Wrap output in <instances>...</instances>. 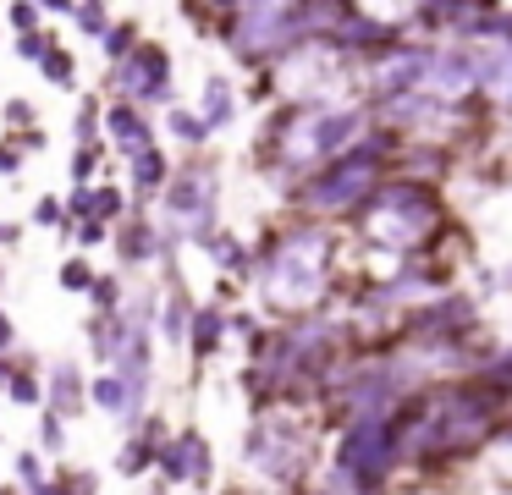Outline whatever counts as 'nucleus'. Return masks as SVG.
<instances>
[{
	"label": "nucleus",
	"instance_id": "f257e3e1",
	"mask_svg": "<svg viewBox=\"0 0 512 495\" xmlns=\"http://www.w3.org/2000/svg\"><path fill=\"white\" fill-rule=\"evenodd\" d=\"M254 281L270 314H309L331 281V231L320 220H292L259 248Z\"/></svg>",
	"mask_w": 512,
	"mask_h": 495
},
{
	"label": "nucleus",
	"instance_id": "f03ea898",
	"mask_svg": "<svg viewBox=\"0 0 512 495\" xmlns=\"http://www.w3.org/2000/svg\"><path fill=\"white\" fill-rule=\"evenodd\" d=\"M149 220L160 226V237L177 248H199L215 226H221V165L204 154H188L182 165H171L166 187L149 198Z\"/></svg>",
	"mask_w": 512,
	"mask_h": 495
},
{
	"label": "nucleus",
	"instance_id": "7ed1b4c3",
	"mask_svg": "<svg viewBox=\"0 0 512 495\" xmlns=\"http://www.w3.org/2000/svg\"><path fill=\"white\" fill-rule=\"evenodd\" d=\"M435 220H441V204H435V193L424 182H413V176L380 182L375 193L358 204V231H364L369 242H380V248H391V253H408L413 242H424L435 231Z\"/></svg>",
	"mask_w": 512,
	"mask_h": 495
},
{
	"label": "nucleus",
	"instance_id": "20e7f679",
	"mask_svg": "<svg viewBox=\"0 0 512 495\" xmlns=\"http://www.w3.org/2000/svg\"><path fill=\"white\" fill-rule=\"evenodd\" d=\"M100 99H133V105L144 110H171L182 99L177 88V61H171V44L166 39H138L133 50L122 55V61H105V77L100 88H94Z\"/></svg>",
	"mask_w": 512,
	"mask_h": 495
},
{
	"label": "nucleus",
	"instance_id": "39448f33",
	"mask_svg": "<svg viewBox=\"0 0 512 495\" xmlns=\"http://www.w3.org/2000/svg\"><path fill=\"white\" fill-rule=\"evenodd\" d=\"M243 462L265 484H292V479H303V468H309V435L298 429V418H292L287 407H265V413L248 424Z\"/></svg>",
	"mask_w": 512,
	"mask_h": 495
},
{
	"label": "nucleus",
	"instance_id": "423d86ee",
	"mask_svg": "<svg viewBox=\"0 0 512 495\" xmlns=\"http://www.w3.org/2000/svg\"><path fill=\"white\" fill-rule=\"evenodd\" d=\"M111 248L122 270H149V264H177V242L160 237V226L149 220V209H127L122 220L111 226Z\"/></svg>",
	"mask_w": 512,
	"mask_h": 495
},
{
	"label": "nucleus",
	"instance_id": "0eeeda50",
	"mask_svg": "<svg viewBox=\"0 0 512 495\" xmlns=\"http://www.w3.org/2000/svg\"><path fill=\"white\" fill-rule=\"evenodd\" d=\"M100 132H105V149H111L116 160H127V154L160 143V116H155V110H144V105H133V99H105Z\"/></svg>",
	"mask_w": 512,
	"mask_h": 495
},
{
	"label": "nucleus",
	"instance_id": "6e6552de",
	"mask_svg": "<svg viewBox=\"0 0 512 495\" xmlns=\"http://www.w3.org/2000/svg\"><path fill=\"white\" fill-rule=\"evenodd\" d=\"M155 468H160V479H166V484H210L215 479L210 440H204L199 429H182V435H171L166 446H160Z\"/></svg>",
	"mask_w": 512,
	"mask_h": 495
},
{
	"label": "nucleus",
	"instance_id": "1a4fd4ad",
	"mask_svg": "<svg viewBox=\"0 0 512 495\" xmlns=\"http://www.w3.org/2000/svg\"><path fill=\"white\" fill-rule=\"evenodd\" d=\"M171 440V429H166V418L160 413H144L133 424V435H127V446L116 451V473H127V479H138V473H149L155 468V457H160V446Z\"/></svg>",
	"mask_w": 512,
	"mask_h": 495
},
{
	"label": "nucleus",
	"instance_id": "9d476101",
	"mask_svg": "<svg viewBox=\"0 0 512 495\" xmlns=\"http://www.w3.org/2000/svg\"><path fill=\"white\" fill-rule=\"evenodd\" d=\"M127 193H133V209H149V198L166 187V176H171V149L166 143H149V149H138V154H127Z\"/></svg>",
	"mask_w": 512,
	"mask_h": 495
},
{
	"label": "nucleus",
	"instance_id": "9b49d317",
	"mask_svg": "<svg viewBox=\"0 0 512 495\" xmlns=\"http://www.w3.org/2000/svg\"><path fill=\"white\" fill-rule=\"evenodd\" d=\"M193 110H199L204 121H210V132H232L237 116H243V94H237V77L226 72H210L199 83V99H193Z\"/></svg>",
	"mask_w": 512,
	"mask_h": 495
},
{
	"label": "nucleus",
	"instance_id": "f8f14e48",
	"mask_svg": "<svg viewBox=\"0 0 512 495\" xmlns=\"http://www.w3.org/2000/svg\"><path fill=\"white\" fill-rule=\"evenodd\" d=\"M45 407H50V413H61V418H78L83 407H89V374H83L78 358H61L56 369H50Z\"/></svg>",
	"mask_w": 512,
	"mask_h": 495
},
{
	"label": "nucleus",
	"instance_id": "ddd939ff",
	"mask_svg": "<svg viewBox=\"0 0 512 495\" xmlns=\"http://www.w3.org/2000/svg\"><path fill=\"white\" fill-rule=\"evenodd\" d=\"M182 347L193 352V358H215V352L226 347V308L221 303H193L188 308V330H182Z\"/></svg>",
	"mask_w": 512,
	"mask_h": 495
},
{
	"label": "nucleus",
	"instance_id": "4468645a",
	"mask_svg": "<svg viewBox=\"0 0 512 495\" xmlns=\"http://www.w3.org/2000/svg\"><path fill=\"white\" fill-rule=\"evenodd\" d=\"M160 138H171L182 154H204L215 143V132H210V121H204L188 99H177L171 110H160Z\"/></svg>",
	"mask_w": 512,
	"mask_h": 495
},
{
	"label": "nucleus",
	"instance_id": "2eb2a0df",
	"mask_svg": "<svg viewBox=\"0 0 512 495\" xmlns=\"http://www.w3.org/2000/svg\"><path fill=\"white\" fill-rule=\"evenodd\" d=\"M89 407H100L105 418H122L127 429H133L138 418L149 413V407H138V402H133V391H127V380H122L116 369H100V374L89 380Z\"/></svg>",
	"mask_w": 512,
	"mask_h": 495
},
{
	"label": "nucleus",
	"instance_id": "dca6fc26",
	"mask_svg": "<svg viewBox=\"0 0 512 495\" xmlns=\"http://www.w3.org/2000/svg\"><path fill=\"white\" fill-rule=\"evenodd\" d=\"M127 336H133V319H127L122 308H116V314H89V352H94L100 369H111V363L122 358Z\"/></svg>",
	"mask_w": 512,
	"mask_h": 495
},
{
	"label": "nucleus",
	"instance_id": "f3484780",
	"mask_svg": "<svg viewBox=\"0 0 512 495\" xmlns=\"http://www.w3.org/2000/svg\"><path fill=\"white\" fill-rule=\"evenodd\" d=\"M199 248L215 259V270H221V275H237V281H254V253H248V248H243V242H237L226 226H215L210 237L199 242Z\"/></svg>",
	"mask_w": 512,
	"mask_h": 495
},
{
	"label": "nucleus",
	"instance_id": "a211bd4d",
	"mask_svg": "<svg viewBox=\"0 0 512 495\" xmlns=\"http://www.w3.org/2000/svg\"><path fill=\"white\" fill-rule=\"evenodd\" d=\"M67 176H72V187H89V182H100V176H116L111 171V149H105V143H72Z\"/></svg>",
	"mask_w": 512,
	"mask_h": 495
},
{
	"label": "nucleus",
	"instance_id": "6ab92c4d",
	"mask_svg": "<svg viewBox=\"0 0 512 495\" xmlns=\"http://www.w3.org/2000/svg\"><path fill=\"white\" fill-rule=\"evenodd\" d=\"M39 77H45L50 88H61V94H72L78 88V55H72V44H50L45 55H39Z\"/></svg>",
	"mask_w": 512,
	"mask_h": 495
},
{
	"label": "nucleus",
	"instance_id": "aec40b11",
	"mask_svg": "<svg viewBox=\"0 0 512 495\" xmlns=\"http://www.w3.org/2000/svg\"><path fill=\"white\" fill-rule=\"evenodd\" d=\"M89 193H94V220H105V226H116V220L133 209V193H127V182H116V176H100Z\"/></svg>",
	"mask_w": 512,
	"mask_h": 495
},
{
	"label": "nucleus",
	"instance_id": "412c9836",
	"mask_svg": "<svg viewBox=\"0 0 512 495\" xmlns=\"http://www.w3.org/2000/svg\"><path fill=\"white\" fill-rule=\"evenodd\" d=\"M144 39V28H138V17H111L105 22V33L94 39V50H100V61H122L133 44Z\"/></svg>",
	"mask_w": 512,
	"mask_h": 495
},
{
	"label": "nucleus",
	"instance_id": "4be33fe9",
	"mask_svg": "<svg viewBox=\"0 0 512 495\" xmlns=\"http://www.w3.org/2000/svg\"><path fill=\"white\" fill-rule=\"evenodd\" d=\"M188 308H193V297L182 292V286H171V292L160 297V314H155V330L166 341H177V347H182V330H188Z\"/></svg>",
	"mask_w": 512,
	"mask_h": 495
},
{
	"label": "nucleus",
	"instance_id": "5701e85b",
	"mask_svg": "<svg viewBox=\"0 0 512 495\" xmlns=\"http://www.w3.org/2000/svg\"><path fill=\"white\" fill-rule=\"evenodd\" d=\"M100 110H105L100 94H83V99H78V110H72V143H105Z\"/></svg>",
	"mask_w": 512,
	"mask_h": 495
},
{
	"label": "nucleus",
	"instance_id": "b1692460",
	"mask_svg": "<svg viewBox=\"0 0 512 495\" xmlns=\"http://www.w3.org/2000/svg\"><path fill=\"white\" fill-rule=\"evenodd\" d=\"M72 28H78L83 33V39H100V33H105V22H111V0H78V6H72Z\"/></svg>",
	"mask_w": 512,
	"mask_h": 495
},
{
	"label": "nucleus",
	"instance_id": "393cba45",
	"mask_svg": "<svg viewBox=\"0 0 512 495\" xmlns=\"http://www.w3.org/2000/svg\"><path fill=\"white\" fill-rule=\"evenodd\" d=\"M50 44H56V28H28V33H12V55L17 61H28V66H39V55L50 50Z\"/></svg>",
	"mask_w": 512,
	"mask_h": 495
},
{
	"label": "nucleus",
	"instance_id": "a878e982",
	"mask_svg": "<svg viewBox=\"0 0 512 495\" xmlns=\"http://www.w3.org/2000/svg\"><path fill=\"white\" fill-rule=\"evenodd\" d=\"M122 297H127L122 275H100V270H94V286H89V303H94V314H116V308H122Z\"/></svg>",
	"mask_w": 512,
	"mask_h": 495
},
{
	"label": "nucleus",
	"instance_id": "bb28decb",
	"mask_svg": "<svg viewBox=\"0 0 512 495\" xmlns=\"http://www.w3.org/2000/svg\"><path fill=\"white\" fill-rule=\"evenodd\" d=\"M56 281H61V292H78V297H89V286H94V264L83 259V253H72V259H61Z\"/></svg>",
	"mask_w": 512,
	"mask_h": 495
},
{
	"label": "nucleus",
	"instance_id": "cd10ccee",
	"mask_svg": "<svg viewBox=\"0 0 512 495\" xmlns=\"http://www.w3.org/2000/svg\"><path fill=\"white\" fill-rule=\"evenodd\" d=\"M0 22H6L12 33H28V28H45V11H39V0H6Z\"/></svg>",
	"mask_w": 512,
	"mask_h": 495
},
{
	"label": "nucleus",
	"instance_id": "c85d7f7f",
	"mask_svg": "<svg viewBox=\"0 0 512 495\" xmlns=\"http://www.w3.org/2000/svg\"><path fill=\"white\" fill-rule=\"evenodd\" d=\"M12 473L23 479L17 490H45V484H50V468H45V457H39V451H17Z\"/></svg>",
	"mask_w": 512,
	"mask_h": 495
},
{
	"label": "nucleus",
	"instance_id": "c756f323",
	"mask_svg": "<svg viewBox=\"0 0 512 495\" xmlns=\"http://www.w3.org/2000/svg\"><path fill=\"white\" fill-rule=\"evenodd\" d=\"M34 226H45V231H61V237L72 231L67 209H61V193H39V204H34Z\"/></svg>",
	"mask_w": 512,
	"mask_h": 495
},
{
	"label": "nucleus",
	"instance_id": "7c9ffc66",
	"mask_svg": "<svg viewBox=\"0 0 512 495\" xmlns=\"http://www.w3.org/2000/svg\"><path fill=\"white\" fill-rule=\"evenodd\" d=\"M0 121H6V132H23V127H39V110H34V99H6Z\"/></svg>",
	"mask_w": 512,
	"mask_h": 495
},
{
	"label": "nucleus",
	"instance_id": "2f4dec72",
	"mask_svg": "<svg viewBox=\"0 0 512 495\" xmlns=\"http://www.w3.org/2000/svg\"><path fill=\"white\" fill-rule=\"evenodd\" d=\"M61 446H67V418L45 407L39 413V451H61Z\"/></svg>",
	"mask_w": 512,
	"mask_h": 495
},
{
	"label": "nucleus",
	"instance_id": "473e14b6",
	"mask_svg": "<svg viewBox=\"0 0 512 495\" xmlns=\"http://www.w3.org/2000/svg\"><path fill=\"white\" fill-rule=\"evenodd\" d=\"M67 237H78V248H105V242H111V226H105V220H72Z\"/></svg>",
	"mask_w": 512,
	"mask_h": 495
},
{
	"label": "nucleus",
	"instance_id": "72a5a7b5",
	"mask_svg": "<svg viewBox=\"0 0 512 495\" xmlns=\"http://www.w3.org/2000/svg\"><path fill=\"white\" fill-rule=\"evenodd\" d=\"M23 165H28V154L17 149L6 132H0V176H23Z\"/></svg>",
	"mask_w": 512,
	"mask_h": 495
},
{
	"label": "nucleus",
	"instance_id": "f704fd0d",
	"mask_svg": "<svg viewBox=\"0 0 512 495\" xmlns=\"http://www.w3.org/2000/svg\"><path fill=\"white\" fill-rule=\"evenodd\" d=\"M6 138H12L23 154H45L50 149V132L45 127H23V132H6Z\"/></svg>",
	"mask_w": 512,
	"mask_h": 495
},
{
	"label": "nucleus",
	"instance_id": "c9c22d12",
	"mask_svg": "<svg viewBox=\"0 0 512 495\" xmlns=\"http://www.w3.org/2000/svg\"><path fill=\"white\" fill-rule=\"evenodd\" d=\"M72 6H78V0H39L45 22H67V17H72Z\"/></svg>",
	"mask_w": 512,
	"mask_h": 495
},
{
	"label": "nucleus",
	"instance_id": "e433bc0d",
	"mask_svg": "<svg viewBox=\"0 0 512 495\" xmlns=\"http://www.w3.org/2000/svg\"><path fill=\"white\" fill-rule=\"evenodd\" d=\"M23 242V226L17 220H0V248H17Z\"/></svg>",
	"mask_w": 512,
	"mask_h": 495
},
{
	"label": "nucleus",
	"instance_id": "4c0bfd02",
	"mask_svg": "<svg viewBox=\"0 0 512 495\" xmlns=\"http://www.w3.org/2000/svg\"><path fill=\"white\" fill-rule=\"evenodd\" d=\"M309 495H342V490H336V484H325V490H309Z\"/></svg>",
	"mask_w": 512,
	"mask_h": 495
},
{
	"label": "nucleus",
	"instance_id": "58836bf2",
	"mask_svg": "<svg viewBox=\"0 0 512 495\" xmlns=\"http://www.w3.org/2000/svg\"><path fill=\"white\" fill-rule=\"evenodd\" d=\"M0 495H23V490H17V484H6V490H0Z\"/></svg>",
	"mask_w": 512,
	"mask_h": 495
},
{
	"label": "nucleus",
	"instance_id": "ea45409f",
	"mask_svg": "<svg viewBox=\"0 0 512 495\" xmlns=\"http://www.w3.org/2000/svg\"><path fill=\"white\" fill-rule=\"evenodd\" d=\"M155 495H166V484H160V490H155Z\"/></svg>",
	"mask_w": 512,
	"mask_h": 495
},
{
	"label": "nucleus",
	"instance_id": "a19ab883",
	"mask_svg": "<svg viewBox=\"0 0 512 495\" xmlns=\"http://www.w3.org/2000/svg\"><path fill=\"white\" fill-rule=\"evenodd\" d=\"M0 33H6V22H0Z\"/></svg>",
	"mask_w": 512,
	"mask_h": 495
},
{
	"label": "nucleus",
	"instance_id": "79ce46f5",
	"mask_svg": "<svg viewBox=\"0 0 512 495\" xmlns=\"http://www.w3.org/2000/svg\"><path fill=\"white\" fill-rule=\"evenodd\" d=\"M193 6H199V0H193Z\"/></svg>",
	"mask_w": 512,
	"mask_h": 495
}]
</instances>
